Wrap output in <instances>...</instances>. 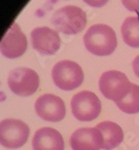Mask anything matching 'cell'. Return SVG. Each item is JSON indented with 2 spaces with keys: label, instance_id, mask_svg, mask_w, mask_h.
Instances as JSON below:
<instances>
[{
  "label": "cell",
  "instance_id": "cell-1",
  "mask_svg": "<svg viewBox=\"0 0 139 150\" xmlns=\"http://www.w3.org/2000/svg\"><path fill=\"white\" fill-rule=\"evenodd\" d=\"M84 44L87 50L95 56H109L117 47V36L109 25H93L87 29L84 36Z\"/></svg>",
  "mask_w": 139,
  "mask_h": 150
},
{
  "label": "cell",
  "instance_id": "cell-2",
  "mask_svg": "<svg viewBox=\"0 0 139 150\" xmlns=\"http://www.w3.org/2000/svg\"><path fill=\"white\" fill-rule=\"evenodd\" d=\"M53 25L61 33L77 34L86 28L87 16L81 8L67 5L56 10L51 19Z\"/></svg>",
  "mask_w": 139,
  "mask_h": 150
},
{
  "label": "cell",
  "instance_id": "cell-3",
  "mask_svg": "<svg viewBox=\"0 0 139 150\" xmlns=\"http://www.w3.org/2000/svg\"><path fill=\"white\" fill-rule=\"evenodd\" d=\"M132 83L125 73L118 70L104 72L99 79V90L105 98L115 103L123 100L129 94Z\"/></svg>",
  "mask_w": 139,
  "mask_h": 150
},
{
  "label": "cell",
  "instance_id": "cell-4",
  "mask_svg": "<svg viewBox=\"0 0 139 150\" xmlns=\"http://www.w3.org/2000/svg\"><path fill=\"white\" fill-rule=\"evenodd\" d=\"M52 77L56 87L63 91H72L82 85L84 72L77 62L72 61H60L54 65Z\"/></svg>",
  "mask_w": 139,
  "mask_h": 150
},
{
  "label": "cell",
  "instance_id": "cell-5",
  "mask_svg": "<svg viewBox=\"0 0 139 150\" xmlns=\"http://www.w3.org/2000/svg\"><path fill=\"white\" fill-rule=\"evenodd\" d=\"M71 110L74 117L81 122H90L101 112V101L95 93L82 91L73 96Z\"/></svg>",
  "mask_w": 139,
  "mask_h": 150
},
{
  "label": "cell",
  "instance_id": "cell-6",
  "mask_svg": "<svg viewBox=\"0 0 139 150\" xmlns=\"http://www.w3.org/2000/svg\"><path fill=\"white\" fill-rule=\"evenodd\" d=\"M29 128L25 122L18 119H5L0 122V145L15 149L28 142Z\"/></svg>",
  "mask_w": 139,
  "mask_h": 150
},
{
  "label": "cell",
  "instance_id": "cell-7",
  "mask_svg": "<svg viewBox=\"0 0 139 150\" xmlns=\"http://www.w3.org/2000/svg\"><path fill=\"white\" fill-rule=\"evenodd\" d=\"M8 85L14 94L20 97H28L37 91L39 76L30 68L17 67L9 73Z\"/></svg>",
  "mask_w": 139,
  "mask_h": 150
},
{
  "label": "cell",
  "instance_id": "cell-8",
  "mask_svg": "<svg viewBox=\"0 0 139 150\" xmlns=\"http://www.w3.org/2000/svg\"><path fill=\"white\" fill-rule=\"evenodd\" d=\"M35 111L45 121L59 122L64 119L65 104L59 97L52 94L40 96L35 103Z\"/></svg>",
  "mask_w": 139,
  "mask_h": 150
},
{
  "label": "cell",
  "instance_id": "cell-9",
  "mask_svg": "<svg viewBox=\"0 0 139 150\" xmlns=\"http://www.w3.org/2000/svg\"><path fill=\"white\" fill-rule=\"evenodd\" d=\"M28 40L18 23H13L0 41V52L8 59L19 58L25 52Z\"/></svg>",
  "mask_w": 139,
  "mask_h": 150
},
{
  "label": "cell",
  "instance_id": "cell-10",
  "mask_svg": "<svg viewBox=\"0 0 139 150\" xmlns=\"http://www.w3.org/2000/svg\"><path fill=\"white\" fill-rule=\"evenodd\" d=\"M31 42L34 50L41 55H54L60 47L59 33L54 29L42 26L36 28L31 31Z\"/></svg>",
  "mask_w": 139,
  "mask_h": 150
},
{
  "label": "cell",
  "instance_id": "cell-11",
  "mask_svg": "<svg viewBox=\"0 0 139 150\" xmlns=\"http://www.w3.org/2000/svg\"><path fill=\"white\" fill-rule=\"evenodd\" d=\"M103 143V136L96 127L78 129L70 137L73 150H100Z\"/></svg>",
  "mask_w": 139,
  "mask_h": 150
},
{
  "label": "cell",
  "instance_id": "cell-12",
  "mask_svg": "<svg viewBox=\"0 0 139 150\" xmlns=\"http://www.w3.org/2000/svg\"><path fill=\"white\" fill-rule=\"evenodd\" d=\"M32 147L33 150H64V142L59 132L45 127L34 134Z\"/></svg>",
  "mask_w": 139,
  "mask_h": 150
},
{
  "label": "cell",
  "instance_id": "cell-13",
  "mask_svg": "<svg viewBox=\"0 0 139 150\" xmlns=\"http://www.w3.org/2000/svg\"><path fill=\"white\" fill-rule=\"evenodd\" d=\"M96 128L101 132L104 143L102 149L112 150L122 143L123 132L119 125L111 121H103L96 125Z\"/></svg>",
  "mask_w": 139,
  "mask_h": 150
},
{
  "label": "cell",
  "instance_id": "cell-14",
  "mask_svg": "<svg viewBox=\"0 0 139 150\" xmlns=\"http://www.w3.org/2000/svg\"><path fill=\"white\" fill-rule=\"evenodd\" d=\"M121 32L123 41L132 48H139V14L136 17H128L123 21Z\"/></svg>",
  "mask_w": 139,
  "mask_h": 150
},
{
  "label": "cell",
  "instance_id": "cell-15",
  "mask_svg": "<svg viewBox=\"0 0 139 150\" xmlns=\"http://www.w3.org/2000/svg\"><path fill=\"white\" fill-rule=\"evenodd\" d=\"M119 109L126 114H136L139 112V86L132 84L129 94L123 100L116 103Z\"/></svg>",
  "mask_w": 139,
  "mask_h": 150
},
{
  "label": "cell",
  "instance_id": "cell-16",
  "mask_svg": "<svg viewBox=\"0 0 139 150\" xmlns=\"http://www.w3.org/2000/svg\"><path fill=\"white\" fill-rule=\"evenodd\" d=\"M122 3L128 11L139 13V0H122Z\"/></svg>",
  "mask_w": 139,
  "mask_h": 150
},
{
  "label": "cell",
  "instance_id": "cell-17",
  "mask_svg": "<svg viewBox=\"0 0 139 150\" xmlns=\"http://www.w3.org/2000/svg\"><path fill=\"white\" fill-rule=\"evenodd\" d=\"M109 0H84V2H86L87 5L92 6L95 8H100L103 7L104 5H106Z\"/></svg>",
  "mask_w": 139,
  "mask_h": 150
},
{
  "label": "cell",
  "instance_id": "cell-18",
  "mask_svg": "<svg viewBox=\"0 0 139 150\" xmlns=\"http://www.w3.org/2000/svg\"><path fill=\"white\" fill-rule=\"evenodd\" d=\"M132 68H133L135 75L139 78V55L134 59L133 62H132Z\"/></svg>",
  "mask_w": 139,
  "mask_h": 150
}]
</instances>
